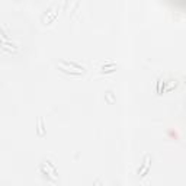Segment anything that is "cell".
I'll list each match as a JSON object with an SVG mask.
<instances>
[{"label": "cell", "instance_id": "6da1fadb", "mask_svg": "<svg viewBox=\"0 0 186 186\" xmlns=\"http://www.w3.org/2000/svg\"><path fill=\"white\" fill-rule=\"evenodd\" d=\"M38 128H39V134H42L44 131H42V119L41 118L38 119Z\"/></svg>", "mask_w": 186, "mask_h": 186}]
</instances>
